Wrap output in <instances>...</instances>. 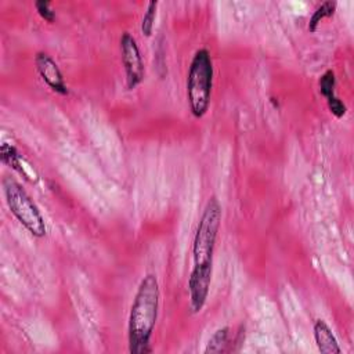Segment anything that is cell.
<instances>
[{"instance_id":"1","label":"cell","mask_w":354,"mask_h":354,"mask_svg":"<svg viewBox=\"0 0 354 354\" xmlns=\"http://www.w3.org/2000/svg\"><path fill=\"white\" fill-rule=\"evenodd\" d=\"M223 209L216 195H212L202 210L192 241V270L188 278L189 310L201 313L205 307L213 274V256L221 227Z\"/></svg>"},{"instance_id":"2","label":"cell","mask_w":354,"mask_h":354,"mask_svg":"<svg viewBox=\"0 0 354 354\" xmlns=\"http://www.w3.org/2000/svg\"><path fill=\"white\" fill-rule=\"evenodd\" d=\"M160 303V288L155 274L141 278L134 293L129 322L127 342L131 354H148L152 351L151 337L158 321Z\"/></svg>"},{"instance_id":"3","label":"cell","mask_w":354,"mask_h":354,"mask_svg":"<svg viewBox=\"0 0 354 354\" xmlns=\"http://www.w3.org/2000/svg\"><path fill=\"white\" fill-rule=\"evenodd\" d=\"M213 59L207 48H198L192 55L188 66L185 95L191 115L195 119H202L210 106L213 93Z\"/></svg>"},{"instance_id":"4","label":"cell","mask_w":354,"mask_h":354,"mask_svg":"<svg viewBox=\"0 0 354 354\" xmlns=\"http://www.w3.org/2000/svg\"><path fill=\"white\" fill-rule=\"evenodd\" d=\"M3 191L6 203L19 224L35 238L46 236L47 225L44 217L25 188L12 177H6L3 180Z\"/></svg>"},{"instance_id":"5","label":"cell","mask_w":354,"mask_h":354,"mask_svg":"<svg viewBox=\"0 0 354 354\" xmlns=\"http://www.w3.org/2000/svg\"><path fill=\"white\" fill-rule=\"evenodd\" d=\"M119 48H120V61H122V66L126 76V87L127 90H134L142 83L145 76L144 59H142L138 43L131 33L124 32L120 36Z\"/></svg>"},{"instance_id":"6","label":"cell","mask_w":354,"mask_h":354,"mask_svg":"<svg viewBox=\"0 0 354 354\" xmlns=\"http://www.w3.org/2000/svg\"><path fill=\"white\" fill-rule=\"evenodd\" d=\"M35 65L39 76L41 80L57 94L59 95H68L69 90L66 86V82L64 79V75L58 66V64L54 61V58L46 53L39 51L35 55Z\"/></svg>"},{"instance_id":"7","label":"cell","mask_w":354,"mask_h":354,"mask_svg":"<svg viewBox=\"0 0 354 354\" xmlns=\"http://www.w3.org/2000/svg\"><path fill=\"white\" fill-rule=\"evenodd\" d=\"M318 88L319 94L326 100V105L330 113L335 118L342 119L347 113V106L336 95V75L332 69H328L321 75L318 80Z\"/></svg>"},{"instance_id":"8","label":"cell","mask_w":354,"mask_h":354,"mask_svg":"<svg viewBox=\"0 0 354 354\" xmlns=\"http://www.w3.org/2000/svg\"><path fill=\"white\" fill-rule=\"evenodd\" d=\"M313 333H314V340L317 343L319 353H322V354H340L342 353V348L337 343L336 336L333 335L332 329L322 318L315 319V322L313 325Z\"/></svg>"},{"instance_id":"9","label":"cell","mask_w":354,"mask_h":354,"mask_svg":"<svg viewBox=\"0 0 354 354\" xmlns=\"http://www.w3.org/2000/svg\"><path fill=\"white\" fill-rule=\"evenodd\" d=\"M0 158H1V162L4 165H7L8 167L14 169L15 171H18L21 176H24L26 180H29V174L26 173L25 167H24V159L21 156V153L18 152V149L11 145V144H1V148H0Z\"/></svg>"},{"instance_id":"10","label":"cell","mask_w":354,"mask_h":354,"mask_svg":"<svg viewBox=\"0 0 354 354\" xmlns=\"http://www.w3.org/2000/svg\"><path fill=\"white\" fill-rule=\"evenodd\" d=\"M230 328L228 326H223L218 328L217 330H214V333L210 336L206 347H205V353L206 354H218L225 351V347L228 346V340H230Z\"/></svg>"},{"instance_id":"11","label":"cell","mask_w":354,"mask_h":354,"mask_svg":"<svg viewBox=\"0 0 354 354\" xmlns=\"http://www.w3.org/2000/svg\"><path fill=\"white\" fill-rule=\"evenodd\" d=\"M336 7H337V3H336V1H324V3H321V4L315 8V11L313 12V15H311V18H310L308 30H310L311 33H314L322 19L333 17V14H335V11H336Z\"/></svg>"},{"instance_id":"12","label":"cell","mask_w":354,"mask_h":354,"mask_svg":"<svg viewBox=\"0 0 354 354\" xmlns=\"http://www.w3.org/2000/svg\"><path fill=\"white\" fill-rule=\"evenodd\" d=\"M158 1H149L147 4L145 12L141 18V33L147 37H149L153 32V26H155V19H156V14H158Z\"/></svg>"},{"instance_id":"13","label":"cell","mask_w":354,"mask_h":354,"mask_svg":"<svg viewBox=\"0 0 354 354\" xmlns=\"http://www.w3.org/2000/svg\"><path fill=\"white\" fill-rule=\"evenodd\" d=\"M35 8L41 19H44L48 24H53L55 21V11L51 8V3L46 0H39L35 3Z\"/></svg>"}]
</instances>
